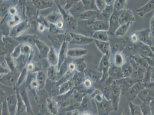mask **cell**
<instances>
[{"label": "cell", "instance_id": "obj_7", "mask_svg": "<svg viewBox=\"0 0 154 115\" xmlns=\"http://www.w3.org/2000/svg\"><path fill=\"white\" fill-rule=\"evenodd\" d=\"M113 5H107L106 8L100 12L98 20L109 21V19L113 12Z\"/></svg>", "mask_w": 154, "mask_h": 115}, {"label": "cell", "instance_id": "obj_19", "mask_svg": "<svg viewBox=\"0 0 154 115\" xmlns=\"http://www.w3.org/2000/svg\"><path fill=\"white\" fill-rule=\"evenodd\" d=\"M152 68V72H154V68Z\"/></svg>", "mask_w": 154, "mask_h": 115}, {"label": "cell", "instance_id": "obj_13", "mask_svg": "<svg viewBox=\"0 0 154 115\" xmlns=\"http://www.w3.org/2000/svg\"><path fill=\"white\" fill-rule=\"evenodd\" d=\"M114 63L116 66H122L124 64V58L120 52L116 53L115 54Z\"/></svg>", "mask_w": 154, "mask_h": 115}, {"label": "cell", "instance_id": "obj_15", "mask_svg": "<svg viewBox=\"0 0 154 115\" xmlns=\"http://www.w3.org/2000/svg\"><path fill=\"white\" fill-rule=\"evenodd\" d=\"M134 43H135L133 42L131 43H127L125 48L126 49L127 51L130 52H134L135 50H137V48H138V46L137 45H135Z\"/></svg>", "mask_w": 154, "mask_h": 115}, {"label": "cell", "instance_id": "obj_8", "mask_svg": "<svg viewBox=\"0 0 154 115\" xmlns=\"http://www.w3.org/2000/svg\"><path fill=\"white\" fill-rule=\"evenodd\" d=\"M109 25L108 22L106 21L97 20L94 22V30L107 31L109 30Z\"/></svg>", "mask_w": 154, "mask_h": 115}, {"label": "cell", "instance_id": "obj_5", "mask_svg": "<svg viewBox=\"0 0 154 115\" xmlns=\"http://www.w3.org/2000/svg\"><path fill=\"white\" fill-rule=\"evenodd\" d=\"M94 41L99 50L104 55L109 57L110 52V45L109 42L100 41L95 39Z\"/></svg>", "mask_w": 154, "mask_h": 115}, {"label": "cell", "instance_id": "obj_2", "mask_svg": "<svg viewBox=\"0 0 154 115\" xmlns=\"http://www.w3.org/2000/svg\"><path fill=\"white\" fill-rule=\"evenodd\" d=\"M120 12L121 13L120 14L119 18L120 26L129 22H134L135 20L134 14L130 10L124 9L120 11Z\"/></svg>", "mask_w": 154, "mask_h": 115}, {"label": "cell", "instance_id": "obj_12", "mask_svg": "<svg viewBox=\"0 0 154 115\" xmlns=\"http://www.w3.org/2000/svg\"><path fill=\"white\" fill-rule=\"evenodd\" d=\"M127 5V1L125 0H117L114 1L113 8L114 10L119 12L124 10Z\"/></svg>", "mask_w": 154, "mask_h": 115}, {"label": "cell", "instance_id": "obj_17", "mask_svg": "<svg viewBox=\"0 0 154 115\" xmlns=\"http://www.w3.org/2000/svg\"><path fill=\"white\" fill-rule=\"evenodd\" d=\"M131 42L134 43H136L139 40L138 36L136 33H134L132 35H131Z\"/></svg>", "mask_w": 154, "mask_h": 115}, {"label": "cell", "instance_id": "obj_9", "mask_svg": "<svg viewBox=\"0 0 154 115\" xmlns=\"http://www.w3.org/2000/svg\"><path fill=\"white\" fill-rule=\"evenodd\" d=\"M92 38L100 41L109 42V40L108 32L107 31H95L92 35Z\"/></svg>", "mask_w": 154, "mask_h": 115}, {"label": "cell", "instance_id": "obj_6", "mask_svg": "<svg viewBox=\"0 0 154 115\" xmlns=\"http://www.w3.org/2000/svg\"><path fill=\"white\" fill-rule=\"evenodd\" d=\"M127 44V41L125 39L116 38L112 42V48L117 51L116 53L120 52L125 48Z\"/></svg>", "mask_w": 154, "mask_h": 115}, {"label": "cell", "instance_id": "obj_14", "mask_svg": "<svg viewBox=\"0 0 154 115\" xmlns=\"http://www.w3.org/2000/svg\"><path fill=\"white\" fill-rule=\"evenodd\" d=\"M96 2V6L97 8L99 11L101 12L106 8L107 6L106 1H95Z\"/></svg>", "mask_w": 154, "mask_h": 115}, {"label": "cell", "instance_id": "obj_16", "mask_svg": "<svg viewBox=\"0 0 154 115\" xmlns=\"http://www.w3.org/2000/svg\"><path fill=\"white\" fill-rule=\"evenodd\" d=\"M149 30L151 36L154 37V13L150 19Z\"/></svg>", "mask_w": 154, "mask_h": 115}, {"label": "cell", "instance_id": "obj_1", "mask_svg": "<svg viewBox=\"0 0 154 115\" xmlns=\"http://www.w3.org/2000/svg\"><path fill=\"white\" fill-rule=\"evenodd\" d=\"M138 36V39L143 44L149 47L152 45V39H151L149 29H146L138 31L135 33Z\"/></svg>", "mask_w": 154, "mask_h": 115}, {"label": "cell", "instance_id": "obj_4", "mask_svg": "<svg viewBox=\"0 0 154 115\" xmlns=\"http://www.w3.org/2000/svg\"><path fill=\"white\" fill-rule=\"evenodd\" d=\"M154 10V0H150L143 6L136 10L140 17H143L146 14Z\"/></svg>", "mask_w": 154, "mask_h": 115}, {"label": "cell", "instance_id": "obj_3", "mask_svg": "<svg viewBox=\"0 0 154 115\" xmlns=\"http://www.w3.org/2000/svg\"><path fill=\"white\" fill-rule=\"evenodd\" d=\"M120 14L116 11H113L109 19V32L110 33H114L120 26L119 22V18Z\"/></svg>", "mask_w": 154, "mask_h": 115}, {"label": "cell", "instance_id": "obj_10", "mask_svg": "<svg viewBox=\"0 0 154 115\" xmlns=\"http://www.w3.org/2000/svg\"><path fill=\"white\" fill-rule=\"evenodd\" d=\"M133 22H130L125 24L121 25L119 26V27L115 32L114 35L117 37H122L125 36L129 29L131 24Z\"/></svg>", "mask_w": 154, "mask_h": 115}, {"label": "cell", "instance_id": "obj_18", "mask_svg": "<svg viewBox=\"0 0 154 115\" xmlns=\"http://www.w3.org/2000/svg\"><path fill=\"white\" fill-rule=\"evenodd\" d=\"M151 49V50H152V53H153L154 55V46H151V47H149Z\"/></svg>", "mask_w": 154, "mask_h": 115}, {"label": "cell", "instance_id": "obj_11", "mask_svg": "<svg viewBox=\"0 0 154 115\" xmlns=\"http://www.w3.org/2000/svg\"><path fill=\"white\" fill-rule=\"evenodd\" d=\"M142 47L140 49V54L143 57L148 58L154 57L153 53L149 46L143 44Z\"/></svg>", "mask_w": 154, "mask_h": 115}]
</instances>
